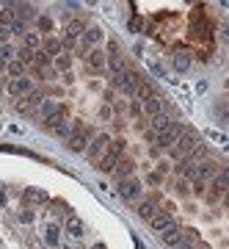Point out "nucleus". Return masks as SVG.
<instances>
[{"instance_id": "f257e3e1", "label": "nucleus", "mask_w": 229, "mask_h": 249, "mask_svg": "<svg viewBox=\"0 0 229 249\" xmlns=\"http://www.w3.org/2000/svg\"><path fill=\"white\" fill-rule=\"evenodd\" d=\"M124 147H127V142L124 139H116V142H111L108 144V150H105V155L97 160V169H102V172H114V166H116V160L124 155Z\"/></svg>"}, {"instance_id": "f03ea898", "label": "nucleus", "mask_w": 229, "mask_h": 249, "mask_svg": "<svg viewBox=\"0 0 229 249\" xmlns=\"http://www.w3.org/2000/svg\"><path fill=\"white\" fill-rule=\"evenodd\" d=\"M88 139H91V127H86L83 122H75V124H72V130H69L66 144H69L72 152H86Z\"/></svg>"}, {"instance_id": "7ed1b4c3", "label": "nucleus", "mask_w": 229, "mask_h": 249, "mask_svg": "<svg viewBox=\"0 0 229 249\" xmlns=\"http://www.w3.org/2000/svg\"><path fill=\"white\" fill-rule=\"evenodd\" d=\"M108 144H111V136H105V133L94 136V142H88V147H86V155H88V160H91V163H97V160L102 158V155H105Z\"/></svg>"}, {"instance_id": "20e7f679", "label": "nucleus", "mask_w": 229, "mask_h": 249, "mask_svg": "<svg viewBox=\"0 0 229 249\" xmlns=\"http://www.w3.org/2000/svg\"><path fill=\"white\" fill-rule=\"evenodd\" d=\"M149 227H152V232H160V235H163L166 230L174 227V216L168 213V211H158V213L149 219Z\"/></svg>"}, {"instance_id": "39448f33", "label": "nucleus", "mask_w": 229, "mask_h": 249, "mask_svg": "<svg viewBox=\"0 0 229 249\" xmlns=\"http://www.w3.org/2000/svg\"><path fill=\"white\" fill-rule=\"evenodd\" d=\"M119 194H122L127 202H132V199H138V196H141V183H138L135 178L119 180Z\"/></svg>"}, {"instance_id": "423d86ee", "label": "nucleus", "mask_w": 229, "mask_h": 249, "mask_svg": "<svg viewBox=\"0 0 229 249\" xmlns=\"http://www.w3.org/2000/svg\"><path fill=\"white\" fill-rule=\"evenodd\" d=\"M42 103H44L42 91H28L25 97H19L17 111H19V114H33V108H36V106H42Z\"/></svg>"}, {"instance_id": "0eeeda50", "label": "nucleus", "mask_w": 229, "mask_h": 249, "mask_svg": "<svg viewBox=\"0 0 229 249\" xmlns=\"http://www.w3.org/2000/svg\"><path fill=\"white\" fill-rule=\"evenodd\" d=\"M83 31H86V25H83V19H78V17H69L64 22V39H66V42H78L80 36H83Z\"/></svg>"}, {"instance_id": "6e6552de", "label": "nucleus", "mask_w": 229, "mask_h": 249, "mask_svg": "<svg viewBox=\"0 0 229 249\" xmlns=\"http://www.w3.org/2000/svg\"><path fill=\"white\" fill-rule=\"evenodd\" d=\"M215 175H218V163H215V160H204V163H199V166H196V183H207V180H213L215 178ZM194 180H191V183H194Z\"/></svg>"}, {"instance_id": "1a4fd4ad", "label": "nucleus", "mask_w": 229, "mask_h": 249, "mask_svg": "<svg viewBox=\"0 0 229 249\" xmlns=\"http://www.w3.org/2000/svg\"><path fill=\"white\" fill-rule=\"evenodd\" d=\"M188 232H191V230H180V227H171V230L163 232V241H166L168 247L180 249V247H185V244H188Z\"/></svg>"}, {"instance_id": "9d476101", "label": "nucleus", "mask_w": 229, "mask_h": 249, "mask_svg": "<svg viewBox=\"0 0 229 249\" xmlns=\"http://www.w3.org/2000/svg\"><path fill=\"white\" fill-rule=\"evenodd\" d=\"M224 194H227V169H221L210 183V199L213 202H218Z\"/></svg>"}, {"instance_id": "9b49d317", "label": "nucleus", "mask_w": 229, "mask_h": 249, "mask_svg": "<svg viewBox=\"0 0 229 249\" xmlns=\"http://www.w3.org/2000/svg\"><path fill=\"white\" fill-rule=\"evenodd\" d=\"M135 166H138V163H135L132 158H119V160H116V166H114V178H119V180L132 178Z\"/></svg>"}, {"instance_id": "f8f14e48", "label": "nucleus", "mask_w": 229, "mask_h": 249, "mask_svg": "<svg viewBox=\"0 0 229 249\" xmlns=\"http://www.w3.org/2000/svg\"><path fill=\"white\" fill-rule=\"evenodd\" d=\"M9 94L11 97H25L28 91H33V86H31V80L28 78H14V80H9Z\"/></svg>"}, {"instance_id": "ddd939ff", "label": "nucleus", "mask_w": 229, "mask_h": 249, "mask_svg": "<svg viewBox=\"0 0 229 249\" xmlns=\"http://www.w3.org/2000/svg\"><path fill=\"white\" fill-rule=\"evenodd\" d=\"M86 64L88 67H91V70H105L108 64H105V53H102V50H97V47H91V50H88V55H86Z\"/></svg>"}, {"instance_id": "4468645a", "label": "nucleus", "mask_w": 229, "mask_h": 249, "mask_svg": "<svg viewBox=\"0 0 229 249\" xmlns=\"http://www.w3.org/2000/svg\"><path fill=\"white\" fill-rule=\"evenodd\" d=\"M155 97V89H152V83H147V80H141L138 83V89H135V94H132V100L135 103H147V100Z\"/></svg>"}, {"instance_id": "2eb2a0df", "label": "nucleus", "mask_w": 229, "mask_h": 249, "mask_svg": "<svg viewBox=\"0 0 229 249\" xmlns=\"http://www.w3.org/2000/svg\"><path fill=\"white\" fill-rule=\"evenodd\" d=\"M44 55H50V58H55V55H61V39H55V36H44Z\"/></svg>"}, {"instance_id": "dca6fc26", "label": "nucleus", "mask_w": 229, "mask_h": 249, "mask_svg": "<svg viewBox=\"0 0 229 249\" xmlns=\"http://www.w3.org/2000/svg\"><path fill=\"white\" fill-rule=\"evenodd\" d=\"M141 114H147L152 119V116H158V114H163V106H160V100H158V94L152 100H147V103H141Z\"/></svg>"}, {"instance_id": "f3484780", "label": "nucleus", "mask_w": 229, "mask_h": 249, "mask_svg": "<svg viewBox=\"0 0 229 249\" xmlns=\"http://www.w3.org/2000/svg\"><path fill=\"white\" fill-rule=\"evenodd\" d=\"M155 213H158V205H155V199H144V202H138V216H141V219H147V222H149Z\"/></svg>"}, {"instance_id": "a211bd4d", "label": "nucleus", "mask_w": 229, "mask_h": 249, "mask_svg": "<svg viewBox=\"0 0 229 249\" xmlns=\"http://www.w3.org/2000/svg\"><path fill=\"white\" fill-rule=\"evenodd\" d=\"M83 39H86V47L99 45V42H102V31H99V28H88V31H83Z\"/></svg>"}, {"instance_id": "6ab92c4d", "label": "nucleus", "mask_w": 229, "mask_h": 249, "mask_svg": "<svg viewBox=\"0 0 229 249\" xmlns=\"http://www.w3.org/2000/svg\"><path fill=\"white\" fill-rule=\"evenodd\" d=\"M6 70H9V75H11V80L14 78H25V67L17 61V58H11L9 64H6Z\"/></svg>"}, {"instance_id": "aec40b11", "label": "nucleus", "mask_w": 229, "mask_h": 249, "mask_svg": "<svg viewBox=\"0 0 229 249\" xmlns=\"http://www.w3.org/2000/svg\"><path fill=\"white\" fill-rule=\"evenodd\" d=\"M22 45H25V50L36 53V50H39V45H42V39H39V34H25V36H22Z\"/></svg>"}, {"instance_id": "412c9836", "label": "nucleus", "mask_w": 229, "mask_h": 249, "mask_svg": "<svg viewBox=\"0 0 229 249\" xmlns=\"http://www.w3.org/2000/svg\"><path fill=\"white\" fill-rule=\"evenodd\" d=\"M66 230H69V235H75V238L83 235V224H80L78 216H69V219H66Z\"/></svg>"}, {"instance_id": "4be33fe9", "label": "nucleus", "mask_w": 229, "mask_h": 249, "mask_svg": "<svg viewBox=\"0 0 229 249\" xmlns=\"http://www.w3.org/2000/svg\"><path fill=\"white\" fill-rule=\"evenodd\" d=\"M17 61L22 64V67H31V64L36 61V53H31V50H25V47H22V50L17 53Z\"/></svg>"}, {"instance_id": "5701e85b", "label": "nucleus", "mask_w": 229, "mask_h": 249, "mask_svg": "<svg viewBox=\"0 0 229 249\" xmlns=\"http://www.w3.org/2000/svg\"><path fill=\"white\" fill-rule=\"evenodd\" d=\"M36 22H39V28L44 31V36H50V31L55 28V22H53L50 17H47V14H42V17H36Z\"/></svg>"}, {"instance_id": "b1692460", "label": "nucleus", "mask_w": 229, "mask_h": 249, "mask_svg": "<svg viewBox=\"0 0 229 249\" xmlns=\"http://www.w3.org/2000/svg\"><path fill=\"white\" fill-rule=\"evenodd\" d=\"M53 61H55V67H58L61 72H69V67H72V58H69V55H55Z\"/></svg>"}, {"instance_id": "393cba45", "label": "nucleus", "mask_w": 229, "mask_h": 249, "mask_svg": "<svg viewBox=\"0 0 229 249\" xmlns=\"http://www.w3.org/2000/svg\"><path fill=\"white\" fill-rule=\"evenodd\" d=\"M9 58H14V47L11 45H0V61H9Z\"/></svg>"}, {"instance_id": "a878e982", "label": "nucleus", "mask_w": 229, "mask_h": 249, "mask_svg": "<svg viewBox=\"0 0 229 249\" xmlns=\"http://www.w3.org/2000/svg\"><path fill=\"white\" fill-rule=\"evenodd\" d=\"M127 111H130V116H132V119H138V116H141V103H135V100H132Z\"/></svg>"}, {"instance_id": "bb28decb", "label": "nucleus", "mask_w": 229, "mask_h": 249, "mask_svg": "<svg viewBox=\"0 0 229 249\" xmlns=\"http://www.w3.org/2000/svg\"><path fill=\"white\" fill-rule=\"evenodd\" d=\"M174 64L180 67V70H188V64H191V61H188V55L180 53V55H174Z\"/></svg>"}, {"instance_id": "cd10ccee", "label": "nucleus", "mask_w": 229, "mask_h": 249, "mask_svg": "<svg viewBox=\"0 0 229 249\" xmlns=\"http://www.w3.org/2000/svg\"><path fill=\"white\" fill-rule=\"evenodd\" d=\"M160 180H163V175H160V172H149V175H147V183H149V186H158Z\"/></svg>"}, {"instance_id": "c85d7f7f", "label": "nucleus", "mask_w": 229, "mask_h": 249, "mask_svg": "<svg viewBox=\"0 0 229 249\" xmlns=\"http://www.w3.org/2000/svg\"><path fill=\"white\" fill-rule=\"evenodd\" d=\"M130 31H144V19H130Z\"/></svg>"}, {"instance_id": "c756f323", "label": "nucleus", "mask_w": 229, "mask_h": 249, "mask_svg": "<svg viewBox=\"0 0 229 249\" xmlns=\"http://www.w3.org/2000/svg\"><path fill=\"white\" fill-rule=\"evenodd\" d=\"M47 238H50V244H58V230L50 227V230H47Z\"/></svg>"}, {"instance_id": "7c9ffc66", "label": "nucleus", "mask_w": 229, "mask_h": 249, "mask_svg": "<svg viewBox=\"0 0 229 249\" xmlns=\"http://www.w3.org/2000/svg\"><path fill=\"white\" fill-rule=\"evenodd\" d=\"M19 219H22V222H33V213H31V211H25V213H19Z\"/></svg>"}, {"instance_id": "2f4dec72", "label": "nucleus", "mask_w": 229, "mask_h": 249, "mask_svg": "<svg viewBox=\"0 0 229 249\" xmlns=\"http://www.w3.org/2000/svg\"><path fill=\"white\" fill-rule=\"evenodd\" d=\"M0 70H6V61H0Z\"/></svg>"}]
</instances>
